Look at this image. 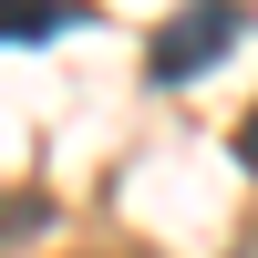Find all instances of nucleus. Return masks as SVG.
Instances as JSON below:
<instances>
[{
	"label": "nucleus",
	"instance_id": "obj_5",
	"mask_svg": "<svg viewBox=\"0 0 258 258\" xmlns=\"http://www.w3.org/2000/svg\"><path fill=\"white\" fill-rule=\"evenodd\" d=\"M73 258H145V248H73Z\"/></svg>",
	"mask_w": 258,
	"mask_h": 258
},
{
	"label": "nucleus",
	"instance_id": "obj_3",
	"mask_svg": "<svg viewBox=\"0 0 258 258\" xmlns=\"http://www.w3.org/2000/svg\"><path fill=\"white\" fill-rule=\"evenodd\" d=\"M41 217H52V197H41V186H11V197H0V258H11L21 238H31Z\"/></svg>",
	"mask_w": 258,
	"mask_h": 258
},
{
	"label": "nucleus",
	"instance_id": "obj_4",
	"mask_svg": "<svg viewBox=\"0 0 258 258\" xmlns=\"http://www.w3.org/2000/svg\"><path fill=\"white\" fill-rule=\"evenodd\" d=\"M238 165H248V176H258V114L238 124Z\"/></svg>",
	"mask_w": 258,
	"mask_h": 258
},
{
	"label": "nucleus",
	"instance_id": "obj_2",
	"mask_svg": "<svg viewBox=\"0 0 258 258\" xmlns=\"http://www.w3.org/2000/svg\"><path fill=\"white\" fill-rule=\"evenodd\" d=\"M93 21V0H0V41H41V31H73Z\"/></svg>",
	"mask_w": 258,
	"mask_h": 258
},
{
	"label": "nucleus",
	"instance_id": "obj_1",
	"mask_svg": "<svg viewBox=\"0 0 258 258\" xmlns=\"http://www.w3.org/2000/svg\"><path fill=\"white\" fill-rule=\"evenodd\" d=\"M238 31H248V11H238V0H186V11L155 31L145 73H155V83H197V73H207V62H217Z\"/></svg>",
	"mask_w": 258,
	"mask_h": 258
}]
</instances>
